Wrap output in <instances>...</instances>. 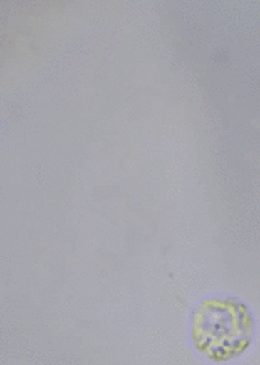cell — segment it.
Wrapping results in <instances>:
<instances>
[{
    "mask_svg": "<svg viewBox=\"0 0 260 365\" xmlns=\"http://www.w3.org/2000/svg\"><path fill=\"white\" fill-rule=\"evenodd\" d=\"M253 334V315L236 299H209L199 304L194 315V344L212 361H229L242 355Z\"/></svg>",
    "mask_w": 260,
    "mask_h": 365,
    "instance_id": "1",
    "label": "cell"
}]
</instances>
